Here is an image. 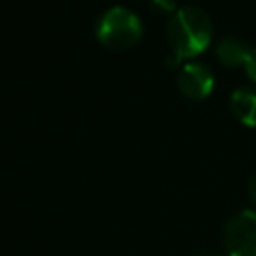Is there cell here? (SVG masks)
<instances>
[{
    "label": "cell",
    "mask_w": 256,
    "mask_h": 256,
    "mask_svg": "<svg viewBox=\"0 0 256 256\" xmlns=\"http://www.w3.org/2000/svg\"><path fill=\"white\" fill-rule=\"evenodd\" d=\"M212 40V20L200 6H182L168 22V42L178 56H194Z\"/></svg>",
    "instance_id": "cell-1"
},
{
    "label": "cell",
    "mask_w": 256,
    "mask_h": 256,
    "mask_svg": "<svg viewBox=\"0 0 256 256\" xmlns=\"http://www.w3.org/2000/svg\"><path fill=\"white\" fill-rule=\"evenodd\" d=\"M96 34L112 48H128L140 38L142 22L126 6H112L100 16Z\"/></svg>",
    "instance_id": "cell-2"
},
{
    "label": "cell",
    "mask_w": 256,
    "mask_h": 256,
    "mask_svg": "<svg viewBox=\"0 0 256 256\" xmlns=\"http://www.w3.org/2000/svg\"><path fill=\"white\" fill-rule=\"evenodd\" d=\"M228 256H256V210L236 212L224 226Z\"/></svg>",
    "instance_id": "cell-3"
},
{
    "label": "cell",
    "mask_w": 256,
    "mask_h": 256,
    "mask_svg": "<svg viewBox=\"0 0 256 256\" xmlns=\"http://www.w3.org/2000/svg\"><path fill=\"white\" fill-rule=\"evenodd\" d=\"M178 86L190 98H204L214 86V74L202 62H188L178 72Z\"/></svg>",
    "instance_id": "cell-4"
},
{
    "label": "cell",
    "mask_w": 256,
    "mask_h": 256,
    "mask_svg": "<svg viewBox=\"0 0 256 256\" xmlns=\"http://www.w3.org/2000/svg\"><path fill=\"white\" fill-rule=\"evenodd\" d=\"M250 50H252V46H248L246 40H242L240 36H234V34H226L216 42V56L228 66L246 64Z\"/></svg>",
    "instance_id": "cell-5"
},
{
    "label": "cell",
    "mask_w": 256,
    "mask_h": 256,
    "mask_svg": "<svg viewBox=\"0 0 256 256\" xmlns=\"http://www.w3.org/2000/svg\"><path fill=\"white\" fill-rule=\"evenodd\" d=\"M230 104L244 124H256V88L238 86L230 96Z\"/></svg>",
    "instance_id": "cell-6"
},
{
    "label": "cell",
    "mask_w": 256,
    "mask_h": 256,
    "mask_svg": "<svg viewBox=\"0 0 256 256\" xmlns=\"http://www.w3.org/2000/svg\"><path fill=\"white\" fill-rule=\"evenodd\" d=\"M246 70H248L250 78L256 80V46H252V50H250V56L246 60Z\"/></svg>",
    "instance_id": "cell-7"
},
{
    "label": "cell",
    "mask_w": 256,
    "mask_h": 256,
    "mask_svg": "<svg viewBox=\"0 0 256 256\" xmlns=\"http://www.w3.org/2000/svg\"><path fill=\"white\" fill-rule=\"evenodd\" d=\"M150 4H152L156 10L164 12V10H172L174 4H176V0H150Z\"/></svg>",
    "instance_id": "cell-8"
},
{
    "label": "cell",
    "mask_w": 256,
    "mask_h": 256,
    "mask_svg": "<svg viewBox=\"0 0 256 256\" xmlns=\"http://www.w3.org/2000/svg\"><path fill=\"white\" fill-rule=\"evenodd\" d=\"M248 192H250V198H252V202L256 204V172L250 176V182H248Z\"/></svg>",
    "instance_id": "cell-9"
},
{
    "label": "cell",
    "mask_w": 256,
    "mask_h": 256,
    "mask_svg": "<svg viewBox=\"0 0 256 256\" xmlns=\"http://www.w3.org/2000/svg\"><path fill=\"white\" fill-rule=\"evenodd\" d=\"M180 58H182V56H178L176 52H172L170 56H166V66H176V64L180 62Z\"/></svg>",
    "instance_id": "cell-10"
}]
</instances>
